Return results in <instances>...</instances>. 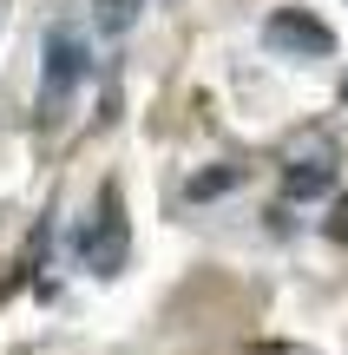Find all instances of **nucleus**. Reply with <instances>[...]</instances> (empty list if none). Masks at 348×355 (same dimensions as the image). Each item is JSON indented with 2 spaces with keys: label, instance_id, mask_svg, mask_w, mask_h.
<instances>
[{
  "label": "nucleus",
  "instance_id": "nucleus-4",
  "mask_svg": "<svg viewBox=\"0 0 348 355\" xmlns=\"http://www.w3.org/2000/svg\"><path fill=\"white\" fill-rule=\"evenodd\" d=\"M336 191V145L329 139H309L283 158V198H329Z\"/></svg>",
  "mask_w": 348,
  "mask_h": 355
},
{
  "label": "nucleus",
  "instance_id": "nucleus-1",
  "mask_svg": "<svg viewBox=\"0 0 348 355\" xmlns=\"http://www.w3.org/2000/svg\"><path fill=\"white\" fill-rule=\"evenodd\" d=\"M79 257H86L92 277H118L131 257V224H125V198H118V184H105L99 211H92L86 237H79Z\"/></svg>",
  "mask_w": 348,
  "mask_h": 355
},
{
  "label": "nucleus",
  "instance_id": "nucleus-6",
  "mask_svg": "<svg viewBox=\"0 0 348 355\" xmlns=\"http://www.w3.org/2000/svg\"><path fill=\"white\" fill-rule=\"evenodd\" d=\"M138 7H145V0H99V7H92V13H99V33H125V26L138 20Z\"/></svg>",
  "mask_w": 348,
  "mask_h": 355
},
{
  "label": "nucleus",
  "instance_id": "nucleus-7",
  "mask_svg": "<svg viewBox=\"0 0 348 355\" xmlns=\"http://www.w3.org/2000/svg\"><path fill=\"white\" fill-rule=\"evenodd\" d=\"M329 237L348 243V204H336V217H329Z\"/></svg>",
  "mask_w": 348,
  "mask_h": 355
},
{
  "label": "nucleus",
  "instance_id": "nucleus-2",
  "mask_svg": "<svg viewBox=\"0 0 348 355\" xmlns=\"http://www.w3.org/2000/svg\"><path fill=\"white\" fill-rule=\"evenodd\" d=\"M39 53H46V66H39V112H59V105L73 99L79 86H86L92 53H86V40H79L73 26H53Z\"/></svg>",
  "mask_w": 348,
  "mask_h": 355
},
{
  "label": "nucleus",
  "instance_id": "nucleus-5",
  "mask_svg": "<svg viewBox=\"0 0 348 355\" xmlns=\"http://www.w3.org/2000/svg\"><path fill=\"white\" fill-rule=\"evenodd\" d=\"M230 184H244V171H237V165H223V171H197L184 191H191V204H204V198H223Z\"/></svg>",
  "mask_w": 348,
  "mask_h": 355
},
{
  "label": "nucleus",
  "instance_id": "nucleus-3",
  "mask_svg": "<svg viewBox=\"0 0 348 355\" xmlns=\"http://www.w3.org/2000/svg\"><path fill=\"white\" fill-rule=\"evenodd\" d=\"M263 46L283 53V60H329V53H336V33H329V20H315L309 7H276L270 20H263Z\"/></svg>",
  "mask_w": 348,
  "mask_h": 355
}]
</instances>
